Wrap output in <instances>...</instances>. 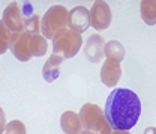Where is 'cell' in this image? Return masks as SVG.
Listing matches in <instances>:
<instances>
[{"label": "cell", "mask_w": 156, "mask_h": 134, "mask_svg": "<svg viewBox=\"0 0 156 134\" xmlns=\"http://www.w3.org/2000/svg\"><path fill=\"white\" fill-rule=\"evenodd\" d=\"M104 113L110 127L114 130L129 131L134 128L141 115V101L134 91L119 87L114 89L105 102Z\"/></svg>", "instance_id": "1"}, {"label": "cell", "mask_w": 156, "mask_h": 134, "mask_svg": "<svg viewBox=\"0 0 156 134\" xmlns=\"http://www.w3.org/2000/svg\"><path fill=\"white\" fill-rule=\"evenodd\" d=\"M80 119L83 128L92 134H111L113 128L110 127L107 116L102 109L93 102H86L80 110Z\"/></svg>", "instance_id": "2"}, {"label": "cell", "mask_w": 156, "mask_h": 134, "mask_svg": "<svg viewBox=\"0 0 156 134\" xmlns=\"http://www.w3.org/2000/svg\"><path fill=\"white\" fill-rule=\"evenodd\" d=\"M68 18H69V11L62 6V5H54L51 6L41 20V32L44 38H51L57 35L60 30H65L68 26Z\"/></svg>", "instance_id": "3"}, {"label": "cell", "mask_w": 156, "mask_h": 134, "mask_svg": "<svg viewBox=\"0 0 156 134\" xmlns=\"http://www.w3.org/2000/svg\"><path fill=\"white\" fill-rule=\"evenodd\" d=\"M81 45H83L81 35L71 29H65L60 30L53 39V53L60 54L65 59H71L81 50Z\"/></svg>", "instance_id": "4"}, {"label": "cell", "mask_w": 156, "mask_h": 134, "mask_svg": "<svg viewBox=\"0 0 156 134\" xmlns=\"http://www.w3.org/2000/svg\"><path fill=\"white\" fill-rule=\"evenodd\" d=\"M111 9L105 2H95L90 8V26L96 30H105L111 24Z\"/></svg>", "instance_id": "5"}, {"label": "cell", "mask_w": 156, "mask_h": 134, "mask_svg": "<svg viewBox=\"0 0 156 134\" xmlns=\"http://www.w3.org/2000/svg\"><path fill=\"white\" fill-rule=\"evenodd\" d=\"M2 23L9 29L11 33H23L24 32V20L21 15L18 3H11L5 8Z\"/></svg>", "instance_id": "6"}, {"label": "cell", "mask_w": 156, "mask_h": 134, "mask_svg": "<svg viewBox=\"0 0 156 134\" xmlns=\"http://www.w3.org/2000/svg\"><path fill=\"white\" fill-rule=\"evenodd\" d=\"M68 27L77 33H83L90 27V9L86 6H75L69 11Z\"/></svg>", "instance_id": "7"}, {"label": "cell", "mask_w": 156, "mask_h": 134, "mask_svg": "<svg viewBox=\"0 0 156 134\" xmlns=\"http://www.w3.org/2000/svg\"><path fill=\"white\" fill-rule=\"evenodd\" d=\"M104 48H105V42H104V38L98 33H93L90 35L86 44H84V56L89 62L92 63H98V62H102V59L105 56L104 53Z\"/></svg>", "instance_id": "8"}, {"label": "cell", "mask_w": 156, "mask_h": 134, "mask_svg": "<svg viewBox=\"0 0 156 134\" xmlns=\"http://www.w3.org/2000/svg\"><path fill=\"white\" fill-rule=\"evenodd\" d=\"M122 77V65L120 62L117 60H111V59H107L101 68V80L105 86L111 87V86H116L119 83Z\"/></svg>", "instance_id": "9"}, {"label": "cell", "mask_w": 156, "mask_h": 134, "mask_svg": "<svg viewBox=\"0 0 156 134\" xmlns=\"http://www.w3.org/2000/svg\"><path fill=\"white\" fill-rule=\"evenodd\" d=\"M9 50L20 62H29L33 58V54L30 51V33H27V32L20 33L15 42H12L9 45Z\"/></svg>", "instance_id": "10"}, {"label": "cell", "mask_w": 156, "mask_h": 134, "mask_svg": "<svg viewBox=\"0 0 156 134\" xmlns=\"http://www.w3.org/2000/svg\"><path fill=\"white\" fill-rule=\"evenodd\" d=\"M63 60H65L63 56L53 53L50 56V59L45 62V65L42 68V77H44V80L47 83H53L56 78H58V76H60V65H62Z\"/></svg>", "instance_id": "11"}, {"label": "cell", "mask_w": 156, "mask_h": 134, "mask_svg": "<svg viewBox=\"0 0 156 134\" xmlns=\"http://www.w3.org/2000/svg\"><path fill=\"white\" fill-rule=\"evenodd\" d=\"M60 127L65 134H80L81 128H83L80 115H77L75 112H71V110L65 112L60 116Z\"/></svg>", "instance_id": "12"}, {"label": "cell", "mask_w": 156, "mask_h": 134, "mask_svg": "<svg viewBox=\"0 0 156 134\" xmlns=\"http://www.w3.org/2000/svg\"><path fill=\"white\" fill-rule=\"evenodd\" d=\"M141 18L147 26L156 24V2L155 0H143L140 5Z\"/></svg>", "instance_id": "13"}, {"label": "cell", "mask_w": 156, "mask_h": 134, "mask_svg": "<svg viewBox=\"0 0 156 134\" xmlns=\"http://www.w3.org/2000/svg\"><path fill=\"white\" fill-rule=\"evenodd\" d=\"M104 53H105V58L107 59L122 62L125 59V47L119 41H110V42L105 44Z\"/></svg>", "instance_id": "14"}, {"label": "cell", "mask_w": 156, "mask_h": 134, "mask_svg": "<svg viewBox=\"0 0 156 134\" xmlns=\"http://www.w3.org/2000/svg\"><path fill=\"white\" fill-rule=\"evenodd\" d=\"M47 39L42 35H30V51L33 56L41 58L47 53Z\"/></svg>", "instance_id": "15"}, {"label": "cell", "mask_w": 156, "mask_h": 134, "mask_svg": "<svg viewBox=\"0 0 156 134\" xmlns=\"http://www.w3.org/2000/svg\"><path fill=\"white\" fill-rule=\"evenodd\" d=\"M24 32H27L30 35H39V32H41V20L36 15H33V14H29L24 18Z\"/></svg>", "instance_id": "16"}, {"label": "cell", "mask_w": 156, "mask_h": 134, "mask_svg": "<svg viewBox=\"0 0 156 134\" xmlns=\"http://www.w3.org/2000/svg\"><path fill=\"white\" fill-rule=\"evenodd\" d=\"M11 35H12V33L9 32V29L0 21V53H2V54L9 50Z\"/></svg>", "instance_id": "17"}, {"label": "cell", "mask_w": 156, "mask_h": 134, "mask_svg": "<svg viewBox=\"0 0 156 134\" xmlns=\"http://www.w3.org/2000/svg\"><path fill=\"white\" fill-rule=\"evenodd\" d=\"M5 134H27V130H26V125L21 121L15 119V121L8 122Z\"/></svg>", "instance_id": "18"}, {"label": "cell", "mask_w": 156, "mask_h": 134, "mask_svg": "<svg viewBox=\"0 0 156 134\" xmlns=\"http://www.w3.org/2000/svg\"><path fill=\"white\" fill-rule=\"evenodd\" d=\"M0 133H5V130H6V122H5V113H3V110H0Z\"/></svg>", "instance_id": "19"}, {"label": "cell", "mask_w": 156, "mask_h": 134, "mask_svg": "<svg viewBox=\"0 0 156 134\" xmlns=\"http://www.w3.org/2000/svg\"><path fill=\"white\" fill-rule=\"evenodd\" d=\"M144 134H156V127H149V128H146Z\"/></svg>", "instance_id": "20"}, {"label": "cell", "mask_w": 156, "mask_h": 134, "mask_svg": "<svg viewBox=\"0 0 156 134\" xmlns=\"http://www.w3.org/2000/svg\"><path fill=\"white\" fill-rule=\"evenodd\" d=\"M111 134H131L129 131H123V130H114Z\"/></svg>", "instance_id": "21"}, {"label": "cell", "mask_w": 156, "mask_h": 134, "mask_svg": "<svg viewBox=\"0 0 156 134\" xmlns=\"http://www.w3.org/2000/svg\"><path fill=\"white\" fill-rule=\"evenodd\" d=\"M80 134H92V133H90V131H87V130H84V131H81Z\"/></svg>", "instance_id": "22"}]
</instances>
